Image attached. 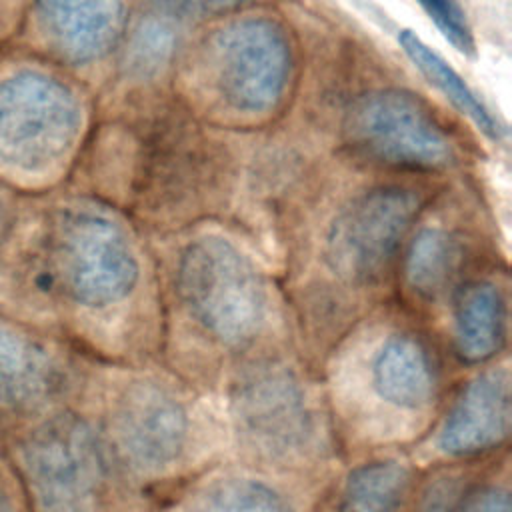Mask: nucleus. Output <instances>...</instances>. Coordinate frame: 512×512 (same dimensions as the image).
<instances>
[{
    "instance_id": "obj_14",
    "label": "nucleus",
    "mask_w": 512,
    "mask_h": 512,
    "mask_svg": "<svg viewBox=\"0 0 512 512\" xmlns=\"http://www.w3.org/2000/svg\"><path fill=\"white\" fill-rule=\"evenodd\" d=\"M54 384L56 372L48 354L30 340L0 330V416L38 406Z\"/></svg>"
},
{
    "instance_id": "obj_12",
    "label": "nucleus",
    "mask_w": 512,
    "mask_h": 512,
    "mask_svg": "<svg viewBox=\"0 0 512 512\" xmlns=\"http://www.w3.org/2000/svg\"><path fill=\"white\" fill-rule=\"evenodd\" d=\"M370 386L382 402L398 410H426L438 396L440 368L420 336L394 332L370 360Z\"/></svg>"
},
{
    "instance_id": "obj_15",
    "label": "nucleus",
    "mask_w": 512,
    "mask_h": 512,
    "mask_svg": "<svg viewBox=\"0 0 512 512\" xmlns=\"http://www.w3.org/2000/svg\"><path fill=\"white\" fill-rule=\"evenodd\" d=\"M412 488V470L396 458L356 466L344 480L338 512H402Z\"/></svg>"
},
{
    "instance_id": "obj_5",
    "label": "nucleus",
    "mask_w": 512,
    "mask_h": 512,
    "mask_svg": "<svg viewBox=\"0 0 512 512\" xmlns=\"http://www.w3.org/2000/svg\"><path fill=\"white\" fill-rule=\"evenodd\" d=\"M230 410L240 440L258 456L290 462L304 456L316 418L298 374L282 362H258L232 384Z\"/></svg>"
},
{
    "instance_id": "obj_3",
    "label": "nucleus",
    "mask_w": 512,
    "mask_h": 512,
    "mask_svg": "<svg viewBox=\"0 0 512 512\" xmlns=\"http://www.w3.org/2000/svg\"><path fill=\"white\" fill-rule=\"evenodd\" d=\"M208 80L222 102L240 114H264L284 96L292 50L284 30L268 18H240L206 44Z\"/></svg>"
},
{
    "instance_id": "obj_13",
    "label": "nucleus",
    "mask_w": 512,
    "mask_h": 512,
    "mask_svg": "<svg viewBox=\"0 0 512 512\" xmlns=\"http://www.w3.org/2000/svg\"><path fill=\"white\" fill-rule=\"evenodd\" d=\"M454 348L466 364L492 360L506 342L508 306L504 292L486 280L466 284L454 302Z\"/></svg>"
},
{
    "instance_id": "obj_2",
    "label": "nucleus",
    "mask_w": 512,
    "mask_h": 512,
    "mask_svg": "<svg viewBox=\"0 0 512 512\" xmlns=\"http://www.w3.org/2000/svg\"><path fill=\"white\" fill-rule=\"evenodd\" d=\"M80 126V102L58 78L20 70L0 80V162L44 170L68 154Z\"/></svg>"
},
{
    "instance_id": "obj_17",
    "label": "nucleus",
    "mask_w": 512,
    "mask_h": 512,
    "mask_svg": "<svg viewBox=\"0 0 512 512\" xmlns=\"http://www.w3.org/2000/svg\"><path fill=\"white\" fill-rule=\"evenodd\" d=\"M464 264V246L448 230H420L404 256V278L412 292L422 298L444 294L458 278Z\"/></svg>"
},
{
    "instance_id": "obj_18",
    "label": "nucleus",
    "mask_w": 512,
    "mask_h": 512,
    "mask_svg": "<svg viewBox=\"0 0 512 512\" xmlns=\"http://www.w3.org/2000/svg\"><path fill=\"white\" fill-rule=\"evenodd\" d=\"M178 512H292L288 502L266 482L254 478H216L202 486Z\"/></svg>"
},
{
    "instance_id": "obj_8",
    "label": "nucleus",
    "mask_w": 512,
    "mask_h": 512,
    "mask_svg": "<svg viewBox=\"0 0 512 512\" xmlns=\"http://www.w3.org/2000/svg\"><path fill=\"white\" fill-rule=\"evenodd\" d=\"M62 282L82 306L106 308L136 286L140 266L126 230L96 210H74L58 230Z\"/></svg>"
},
{
    "instance_id": "obj_21",
    "label": "nucleus",
    "mask_w": 512,
    "mask_h": 512,
    "mask_svg": "<svg viewBox=\"0 0 512 512\" xmlns=\"http://www.w3.org/2000/svg\"><path fill=\"white\" fill-rule=\"evenodd\" d=\"M244 2L246 0H150L156 14H162L178 24L184 20H204L226 14Z\"/></svg>"
},
{
    "instance_id": "obj_16",
    "label": "nucleus",
    "mask_w": 512,
    "mask_h": 512,
    "mask_svg": "<svg viewBox=\"0 0 512 512\" xmlns=\"http://www.w3.org/2000/svg\"><path fill=\"white\" fill-rule=\"evenodd\" d=\"M398 44L408 60L420 70V74L440 90L450 104L470 118V122L488 138L498 140L502 136V128L490 108L482 102V98L466 84V80L438 54L434 52L420 36L412 30L404 28L398 32Z\"/></svg>"
},
{
    "instance_id": "obj_10",
    "label": "nucleus",
    "mask_w": 512,
    "mask_h": 512,
    "mask_svg": "<svg viewBox=\"0 0 512 512\" xmlns=\"http://www.w3.org/2000/svg\"><path fill=\"white\" fill-rule=\"evenodd\" d=\"M510 434V376L490 368L472 378L448 408L438 450L452 458H474L500 446Z\"/></svg>"
},
{
    "instance_id": "obj_4",
    "label": "nucleus",
    "mask_w": 512,
    "mask_h": 512,
    "mask_svg": "<svg viewBox=\"0 0 512 512\" xmlns=\"http://www.w3.org/2000/svg\"><path fill=\"white\" fill-rule=\"evenodd\" d=\"M22 460L40 512H102L106 462L98 436L78 416H58L34 430Z\"/></svg>"
},
{
    "instance_id": "obj_1",
    "label": "nucleus",
    "mask_w": 512,
    "mask_h": 512,
    "mask_svg": "<svg viewBox=\"0 0 512 512\" xmlns=\"http://www.w3.org/2000/svg\"><path fill=\"white\" fill-rule=\"evenodd\" d=\"M176 290L194 324L222 346L244 348L266 326V280L252 258L224 236H200L182 250Z\"/></svg>"
},
{
    "instance_id": "obj_7",
    "label": "nucleus",
    "mask_w": 512,
    "mask_h": 512,
    "mask_svg": "<svg viewBox=\"0 0 512 512\" xmlns=\"http://www.w3.org/2000/svg\"><path fill=\"white\" fill-rule=\"evenodd\" d=\"M420 196L400 186L374 188L344 206L328 226L324 260L342 280H378L420 212Z\"/></svg>"
},
{
    "instance_id": "obj_9",
    "label": "nucleus",
    "mask_w": 512,
    "mask_h": 512,
    "mask_svg": "<svg viewBox=\"0 0 512 512\" xmlns=\"http://www.w3.org/2000/svg\"><path fill=\"white\" fill-rule=\"evenodd\" d=\"M114 448L132 472L160 476L176 468L192 444V412L172 388L156 380L130 384L112 412Z\"/></svg>"
},
{
    "instance_id": "obj_23",
    "label": "nucleus",
    "mask_w": 512,
    "mask_h": 512,
    "mask_svg": "<svg viewBox=\"0 0 512 512\" xmlns=\"http://www.w3.org/2000/svg\"><path fill=\"white\" fill-rule=\"evenodd\" d=\"M0 512H10L8 506H6V502H4V498H2V494H0Z\"/></svg>"
},
{
    "instance_id": "obj_6",
    "label": "nucleus",
    "mask_w": 512,
    "mask_h": 512,
    "mask_svg": "<svg viewBox=\"0 0 512 512\" xmlns=\"http://www.w3.org/2000/svg\"><path fill=\"white\" fill-rule=\"evenodd\" d=\"M344 136L356 152L396 168L436 170L454 160L444 128L418 98L402 90L358 96L346 110Z\"/></svg>"
},
{
    "instance_id": "obj_11",
    "label": "nucleus",
    "mask_w": 512,
    "mask_h": 512,
    "mask_svg": "<svg viewBox=\"0 0 512 512\" xmlns=\"http://www.w3.org/2000/svg\"><path fill=\"white\" fill-rule=\"evenodd\" d=\"M40 28L50 46L72 64L106 56L120 40L124 0H34Z\"/></svg>"
},
{
    "instance_id": "obj_20",
    "label": "nucleus",
    "mask_w": 512,
    "mask_h": 512,
    "mask_svg": "<svg viewBox=\"0 0 512 512\" xmlns=\"http://www.w3.org/2000/svg\"><path fill=\"white\" fill-rule=\"evenodd\" d=\"M434 22L440 34L464 56L476 54V40L466 12L456 0H414Z\"/></svg>"
},
{
    "instance_id": "obj_19",
    "label": "nucleus",
    "mask_w": 512,
    "mask_h": 512,
    "mask_svg": "<svg viewBox=\"0 0 512 512\" xmlns=\"http://www.w3.org/2000/svg\"><path fill=\"white\" fill-rule=\"evenodd\" d=\"M176 46L178 22L152 12L136 24L130 36L128 64L140 76L154 74L168 64Z\"/></svg>"
},
{
    "instance_id": "obj_22",
    "label": "nucleus",
    "mask_w": 512,
    "mask_h": 512,
    "mask_svg": "<svg viewBox=\"0 0 512 512\" xmlns=\"http://www.w3.org/2000/svg\"><path fill=\"white\" fill-rule=\"evenodd\" d=\"M456 512H510V496L496 484L478 486L462 494Z\"/></svg>"
}]
</instances>
